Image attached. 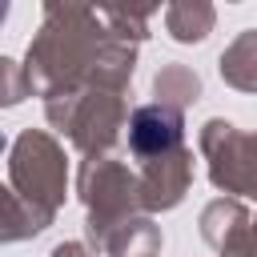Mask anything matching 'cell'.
<instances>
[{
	"instance_id": "cell-1",
	"label": "cell",
	"mask_w": 257,
	"mask_h": 257,
	"mask_svg": "<svg viewBox=\"0 0 257 257\" xmlns=\"http://www.w3.org/2000/svg\"><path fill=\"white\" fill-rule=\"evenodd\" d=\"M128 141L141 157H153V153H165L181 141V112L177 108H165V104H149V108H137L133 116V128H128Z\"/></svg>"
}]
</instances>
